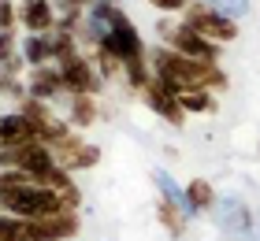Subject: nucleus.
Returning a JSON list of instances; mask_svg holds the SVG:
<instances>
[{"label": "nucleus", "mask_w": 260, "mask_h": 241, "mask_svg": "<svg viewBox=\"0 0 260 241\" xmlns=\"http://www.w3.org/2000/svg\"><path fill=\"white\" fill-rule=\"evenodd\" d=\"M52 152H56V160H60V167L71 171V175H75V171H89V167L101 163V149H97V145H89L78 130L71 137H63L60 145H52Z\"/></svg>", "instance_id": "nucleus-7"}, {"label": "nucleus", "mask_w": 260, "mask_h": 241, "mask_svg": "<svg viewBox=\"0 0 260 241\" xmlns=\"http://www.w3.org/2000/svg\"><path fill=\"white\" fill-rule=\"evenodd\" d=\"M19 56L26 59V67L56 63V59H52V38H49V33H22V41H19Z\"/></svg>", "instance_id": "nucleus-14"}, {"label": "nucleus", "mask_w": 260, "mask_h": 241, "mask_svg": "<svg viewBox=\"0 0 260 241\" xmlns=\"http://www.w3.org/2000/svg\"><path fill=\"white\" fill-rule=\"evenodd\" d=\"M156 219L164 223V230H168L171 237H182V230H186L182 204H175V200H156Z\"/></svg>", "instance_id": "nucleus-17"}, {"label": "nucleus", "mask_w": 260, "mask_h": 241, "mask_svg": "<svg viewBox=\"0 0 260 241\" xmlns=\"http://www.w3.org/2000/svg\"><path fill=\"white\" fill-rule=\"evenodd\" d=\"M60 22L52 0H19V26L26 33H52Z\"/></svg>", "instance_id": "nucleus-10"}, {"label": "nucleus", "mask_w": 260, "mask_h": 241, "mask_svg": "<svg viewBox=\"0 0 260 241\" xmlns=\"http://www.w3.org/2000/svg\"><path fill=\"white\" fill-rule=\"evenodd\" d=\"M0 215H4V208H0Z\"/></svg>", "instance_id": "nucleus-24"}, {"label": "nucleus", "mask_w": 260, "mask_h": 241, "mask_svg": "<svg viewBox=\"0 0 260 241\" xmlns=\"http://www.w3.org/2000/svg\"><path fill=\"white\" fill-rule=\"evenodd\" d=\"M145 4H152L156 11H164V15H186V8L193 4V0H145Z\"/></svg>", "instance_id": "nucleus-21"}, {"label": "nucleus", "mask_w": 260, "mask_h": 241, "mask_svg": "<svg viewBox=\"0 0 260 241\" xmlns=\"http://www.w3.org/2000/svg\"><path fill=\"white\" fill-rule=\"evenodd\" d=\"M30 226H34V241H71L82 230V219L78 212H60L49 219H30Z\"/></svg>", "instance_id": "nucleus-11"}, {"label": "nucleus", "mask_w": 260, "mask_h": 241, "mask_svg": "<svg viewBox=\"0 0 260 241\" xmlns=\"http://www.w3.org/2000/svg\"><path fill=\"white\" fill-rule=\"evenodd\" d=\"M223 204L231 208V212H223V226H227V230H245V234H249V226H253V223H249V208L238 204L234 197H227Z\"/></svg>", "instance_id": "nucleus-18"}, {"label": "nucleus", "mask_w": 260, "mask_h": 241, "mask_svg": "<svg viewBox=\"0 0 260 241\" xmlns=\"http://www.w3.org/2000/svg\"><path fill=\"white\" fill-rule=\"evenodd\" d=\"M149 67H152V78H160L164 86L171 89H208V93H223L231 86L227 71L219 63H205V59H186L179 52H171L168 45L152 48L149 52Z\"/></svg>", "instance_id": "nucleus-1"}, {"label": "nucleus", "mask_w": 260, "mask_h": 241, "mask_svg": "<svg viewBox=\"0 0 260 241\" xmlns=\"http://www.w3.org/2000/svg\"><path fill=\"white\" fill-rule=\"evenodd\" d=\"M160 33H164V45L171 48V52H179L186 59H205V63H219L223 56V45L201 38L193 26H186L182 19H164L160 22Z\"/></svg>", "instance_id": "nucleus-4"}, {"label": "nucleus", "mask_w": 260, "mask_h": 241, "mask_svg": "<svg viewBox=\"0 0 260 241\" xmlns=\"http://www.w3.org/2000/svg\"><path fill=\"white\" fill-rule=\"evenodd\" d=\"M182 197H186V215H205V212L216 208V200H219L208 178H193V182H186Z\"/></svg>", "instance_id": "nucleus-13"}, {"label": "nucleus", "mask_w": 260, "mask_h": 241, "mask_svg": "<svg viewBox=\"0 0 260 241\" xmlns=\"http://www.w3.org/2000/svg\"><path fill=\"white\" fill-rule=\"evenodd\" d=\"M141 100H145L152 112H156L164 123H171V126H182V119H186V112H182V100H179V89H171V86H164L160 78H152L145 89H141Z\"/></svg>", "instance_id": "nucleus-9"}, {"label": "nucleus", "mask_w": 260, "mask_h": 241, "mask_svg": "<svg viewBox=\"0 0 260 241\" xmlns=\"http://www.w3.org/2000/svg\"><path fill=\"white\" fill-rule=\"evenodd\" d=\"M56 67H60L67 96H97L104 89V78L97 75V67H93V59L86 52H75L71 59H63V63H56Z\"/></svg>", "instance_id": "nucleus-6"}, {"label": "nucleus", "mask_w": 260, "mask_h": 241, "mask_svg": "<svg viewBox=\"0 0 260 241\" xmlns=\"http://www.w3.org/2000/svg\"><path fill=\"white\" fill-rule=\"evenodd\" d=\"M67 123L75 130H89L97 123V96H67Z\"/></svg>", "instance_id": "nucleus-15"}, {"label": "nucleus", "mask_w": 260, "mask_h": 241, "mask_svg": "<svg viewBox=\"0 0 260 241\" xmlns=\"http://www.w3.org/2000/svg\"><path fill=\"white\" fill-rule=\"evenodd\" d=\"M0 208L15 219H49L60 212H78V208H67L52 186H41L19 171H4V178H0Z\"/></svg>", "instance_id": "nucleus-2"}, {"label": "nucleus", "mask_w": 260, "mask_h": 241, "mask_svg": "<svg viewBox=\"0 0 260 241\" xmlns=\"http://www.w3.org/2000/svg\"><path fill=\"white\" fill-rule=\"evenodd\" d=\"M186 26H193L201 38H208V41H216V45H234L238 41V19H231V15H223V11H216L212 4H205V0H193L190 8H186V15H182Z\"/></svg>", "instance_id": "nucleus-5"}, {"label": "nucleus", "mask_w": 260, "mask_h": 241, "mask_svg": "<svg viewBox=\"0 0 260 241\" xmlns=\"http://www.w3.org/2000/svg\"><path fill=\"white\" fill-rule=\"evenodd\" d=\"M26 96H34V100H45V104L67 100V89H63L60 67H56V63L30 67V71H26Z\"/></svg>", "instance_id": "nucleus-8"}, {"label": "nucleus", "mask_w": 260, "mask_h": 241, "mask_svg": "<svg viewBox=\"0 0 260 241\" xmlns=\"http://www.w3.org/2000/svg\"><path fill=\"white\" fill-rule=\"evenodd\" d=\"M112 4H119V0H112Z\"/></svg>", "instance_id": "nucleus-23"}, {"label": "nucleus", "mask_w": 260, "mask_h": 241, "mask_svg": "<svg viewBox=\"0 0 260 241\" xmlns=\"http://www.w3.org/2000/svg\"><path fill=\"white\" fill-rule=\"evenodd\" d=\"M205 4H212L216 11H223V15H231V19H238L249 11V0H205Z\"/></svg>", "instance_id": "nucleus-20"}, {"label": "nucleus", "mask_w": 260, "mask_h": 241, "mask_svg": "<svg viewBox=\"0 0 260 241\" xmlns=\"http://www.w3.org/2000/svg\"><path fill=\"white\" fill-rule=\"evenodd\" d=\"M97 48H104V52H108L119 67H126V63H134V59H145V56H149V48H145V41H141V33H138V26H134V19H130L123 8L112 11L108 33H104V41H101Z\"/></svg>", "instance_id": "nucleus-3"}, {"label": "nucleus", "mask_w": 260, "mask_h": 241, "mask_svg": "<svg viewBox=\"0 0 260 241\" xmlns=\"http://www.w3.org/2000/svg\"><path fill=\"white\" fill-rule=\"evenodd\" d=\"M30 141H38V134H34L30 119L22 112L0 115V149H19V145H30Z\"/></svg>", "instance_id": "nucleus-12"}, {"label": "nucleus", "mask_w": 260, "mask_h": 241, "mask_svg": "<svg viewBox=\"0 0 260 241\" xmlns=\"http://www.w3.org/2000/svg\"><path fill=\"white\" fill-rule=\"evenodd\" d=\"M15 26H19V4L0 0V30H15Z\"/></svg>", "instance_id": "nucleus-22"}, {"label": "nucleus", "mask_w": 260, "mask_h": 241, "mask_svg": "<svg viewBox=\"0 0 260 241\" xmlns=\"http://www.w3.org/2000/svg\"><path fill=\"white\" fill-rule=\"evenodd\" d=\"M179 100H182V112H186V115L216 112V93H208V89H182Z\"/></svg>", "instance_id": "nucleus-16"}, {"label": "nucleus", "mask_w": 260, "mask_h": 241, "mask_svg": "<svg viewBox=\"0 0 260 241\" xmlns=\"http://www.w3.org/2000/svg\"><path fill=\"white\" fill-rule=\"evenodd\" d=\"M19 56V33L15 30H0V67L8 63V59Z\"/></svg>", "instance_id": "nucleus-19"}]
</instances>
